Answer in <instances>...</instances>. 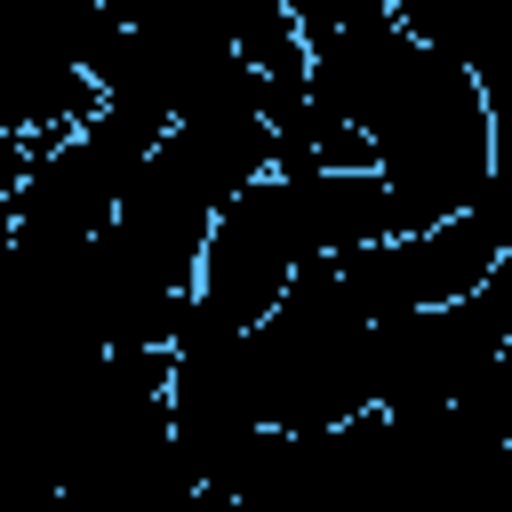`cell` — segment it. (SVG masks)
Returning <instances> with one entry per match:
<instances>
[{
  "mask_svg": "<svg viewBox=\"0 0 512 512\" xmlns=\"http://www.w3.org/2000/svg\"><path fill=\"white\" fill-rule=\"evenodd\" d=\"M24 168H32V144L0 136V256H8V240H16V192H24Z\"/></svg>",
  "mask_w": 512,
  "mask_h": 512,
  "instance_id": "8992f818",
  "label": "cell"
},
{
  "mask_svg": "<svg viewBox=\"0 0 512 512\" xmlns=\"http://www.w3.org/2000/svg\"><path fill=\"white\" fill-rule=\"evenodd\" d=\"M504 352H512V256L472 296H456L440 312L384 320L376 360H368V392L384 416H440V408H464Z\"/></svg>",
  "mask_w": 512,
  "mask_h": 512,
  "instance_id": "3957f363",
  "label": "cell"
},
{
  "mask_svg": "<svg viewBox=\"0 0 512 512\" xmlns=\"http://www.w3.org/2000/svg\"><path fill=\"white\" fill-rule=\"evenodd\" d=\"M368 360H376V328H368L360 304L344 296L336 264L304 272V280L272 304V320L256 328L264 424H272V432H336V424L368 416V408H376Z\"/></svg>",
  "mask_w": 512,
  "mask_h": 512,
  "instance_id": "7a4b0ae2",
  "label": "cell"
},
{
  "mask_svg": "<svg viewBox=\"0 0 512 512\" xmlns=\"http://www.w3.org/2000/svg\"><path fill=\"white\" fill-rule=\"evenodd\" d=\"M304 48L312 104L368 144L376 176L408 200L424 232L488 200V96L464 64H448L400 24V0L376 24L304 32Z\"/></svg>",
  "mask_w": 512,
  "mask_h": 512,
  "instance_id": "6da1fadb",
  "label": "cell"
},
{
  "mask_svg": "<svg viewBox=\"0 0 512 512\" xmlns=\"http://www.w3.org/2000/svg\"><path fill=\"white\" fill-rule=\"evenodd\" d=\"M168 432L176 456L216 488L240 448L264 432V376H256V328H232L216 304L192 296L176 344H168Z\"/></svg>",
  "mask_w": 512,
  "mask_h": 512,
  "instance_id": "277c9868",
  "label": "cell"
},
{
  "mask_svg": "<svg viewBox=\"0 0 512 512\" xmlns=\"http://www.w3.org/2000/svg\"><path fill=\"white\" fill-rule=\"evenodd\" d=\"M512 256V200L488 192L480 208L432 224V232H408V240H384V248H360L336 264L344 296L360 304L368 328L384 320H408V312H440L456 296H472L496 264Z\"/></svg>",
  "mask_w": 512,
  "mask_h": 512,
  "instance_id": "5b68a950",
  "label": "cell"
}]
</instances>
